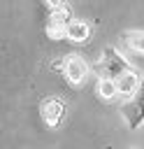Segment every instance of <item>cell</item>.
<instances>
[{
	"label": "cell",
	"mask_w": 144,
	"mask_h": 149,
	"mask_svg": "<svg viewBox=\"0 0 144 149\" xmlns=\"http://www.w3.org/2000/svg\"><path fill=\"white\" fill-rule=\"evenodd\" d=\"M102 68H105V77H111V79H118L123 72H128L130 68H128V63H125V58L116 51V49H111V47H107L105 49V54H102Z\"/></svg>",
	"instance_id": "1"
},
{
	"label": "cell",
	"mask_w": 144,
	"mask_h": 149,
	"mask_svg": "<svg viewBox=\"0 0 144 149\" xmlns=\"http://www.w3.org/2000/svg\"><path fill=\"white\" fill-rule=\"evenodd\" d=\"M65 77H67V81H70V84H84V79L88 77V63H86L81 56H77V54L67 56Z\"/></svg>",
	"instance_id": "2"
},
{
	"label": "cell",
	"mask_w": 144,
	"mask_h": 149,
	"mask_svg": "<svg viewBox=\"0 0 144 149\" xmlns=\"http://www.w3.org/2000/svg\"><path fill=\"white\" fill-rule=\"evenodd\" d=\"M63 114H65V105H63L60 100L49 98V100L42 102V116H44V121H46L51 128H56V126L63 121Z\"/></svg>",
	"instance_id": "3"
},
{
	"label": "cell",
	"mask_w": 144,
	"mask_h": 149,
	"mask_svg": "<svg viewBox=\"0 0 144 149\" xmlns=\"http://www.w3.org/2000/svg\"><path fill=\"white\" fill-rule=\"evenodd\" d=\"M121 114L125 119V123L130 128H137L139 123H144V105L135 98V100H128L123 107H121Z\"/></svg>",
	"instance_id": "4"
},
{
	"label": "cell",
	"mask_w": 144,
	"mask_h": 149,
	"mask_svg": "<svg viewBox=\"0 0 144 149\" xmlns=\"http://www.w3.org/2000/svg\"><path fill=\"white\" fill-rule=\"evenodd\" d=\"M139 81H142V77H139L137 72H132V70L123 72V74L116 79L118 95H123V98H130L132 93H137V88H139Z\"/></svg>",
	"instance_id": "5"
},
{
	"label": "cell",
	"mask_w": 144,
	"mask_h": 149,
	"mask_svg": "<svg viewBox=\"0 0 144 149\" xmlns=\"http://www.w3.org/2000/svg\"><path fill=\"white\" fill-rule=\"evenodd\" d=\"M88 35H91V28H88V23L81 21V19H74V21H70V23L65 26V37L72 40V42H86Z\"/></svg>",
	"instance_id": "6"
},
{
	"label": "cell",
	"mask_w": 144,
	"mask_h": 149,
	"mask_svg": "<svg viewBox=\"0 0 144 149\" xmlns=\"http://www.w3.org/2000/svg\"><path fill=\"white\" fill-rule=\"evenodd\" d=\"M95 91L102 100H114L118 95V86H116V79L111 77H100L98 84H95Z\"/></svg>",
	"instance_id": "7"
},
{
	"label": "cell",
	"mask_w": 144,
	"mask_h": 149,
	"mask_svg": "<svg viewBox=\"0 0 144 149\" xmlns=\"http://www.w3.org/2000/svg\"><path fill=\"white\" fill-rule=\"evenodd\" d=\"M125 37H128V44H130L135 51H142V54H144V33L137 30V33H128Z\"/></svg>",
	"instance_id": "8"
},
{
	"label": "cell",
	"mask_w": 144,
	"mask_h": 149,
	"mask_svg": "<svg viewBox=\"0 0 144 149\" xmlns=\"http://www.w3.org/2000/svg\"><path fill=\"white\" fill-rule=\"evenodd\" d=\"M46 35H49V37H53V40H58V37H63V35H65V26H63V23H53V21H49Z\"/></svg>",
	"instance_id": "9"
},
{
	"label": "cell",
	"mask_w": 144,
	"mask_h": 149,
	"mask_svg": "<svg viewBox=\"0 0 144 149\" xmlns=\"http://www.w3.org/2000/svg\"><path fill=\"white\" fill-rule=\"evenodd\" d=\"M65 65H67V61H60V58H56V61L51 63L53 70H65Z\"/></svg>",
	"instance_id": "10"
},
{
	"label": "cell",
	"mask_w": 144,
	"mask_h": 149,
	"mask_svg": "<svg viewBox=\"0 0 144 149\" xmlns=\"http://www.w3.org/2000/svg\"><path fill=\"white\" fill-rule=\"evenodd\" d=\"M137 100L144 105V77H142V81H139V88H137Z\"/></svg>",
	"instance_id": "11"
},
{
	"label": "cell",
	"mask_w": 144,
	"mask_h": 149,
	"mask_svg": "<svg viewBox=\"0 0 144 149\" xmlns=\"http://www.w3.org/2000/svg\"><path fill=\"white\" fill-rule=\"evenodd\" d=\"M130 149H135V147H130Z\"/></svg>",
	"instance_id": "12"
}]
</instances>
